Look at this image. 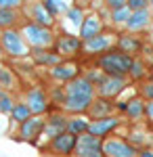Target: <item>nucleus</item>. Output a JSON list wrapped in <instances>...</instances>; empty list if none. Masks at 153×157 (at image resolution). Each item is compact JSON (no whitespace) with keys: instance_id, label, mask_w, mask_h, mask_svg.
<instances>
[{"instance_id":"f257e3e1","label":"nucleus","mask_w":153,"mask_h":157,"mask_svg":"<svg viewBox=\"0 0 153 157\" xmlns=\"http://www.w3.org/2000/svg\"><path fill=\"white\" fill-rule=\"evenodd\" d=\"M92 82L86 78H76L65 86V107L69 111H84L92 105Z\"/></svg>"},{"instance_id":"f03ea898","label":"nucleus","mask_w":153,"mask_h":157,"mask_svg":"<svg viewBox=\"0 0 153 157\" xmlns=\"http://www.w3.org/2000/svg\"><path fill=\"white\" fill-rule=\"evenodd\" d=\"M99 65L103 67V71H107L109 75H118L122 78L124 73L132 71L134 67V59L130 55H124V52H107L99 59Z\"/></svg>"},{"instance_id":"7ed1b4c3","label":"nucleus","mask_w":153,"mask_h":157,"mask_svg":"<svg viewBox=\"0 0 153 157\" xmlns=\"http://www.w3.org/2000/svg\"><path fill=\"white\" fill-rule=\"evenodd\" d=\"M78 157H103V145L92 134H82L76 145Z\"/></svg>"},{"instance_id":"20e7f679","label":"nucleus","mask_w":153,"mask_h":157,"mask_svg":"<svg viewBox=\"0 0 153 157\" xmlns=\"http://www.w3.org/2000/svg\"><path fill=\"white\" fill-rule=\"evenodd\" d=\"M25 36L32 42V46H48L53 42V34L48 32L46 27L36 23H27L25 25Z\"/></svg>"},{"instance_id":"39448f33","label":"nucleus","mask_w":153,"mask_h":157,"mask_svg":"<svg viewBox=\"0 0 153 157\" xmlns=\"http://www.w3.org/2000/svg\"><path fill=\"white\" fill-rule=\"evenodd\" d=\"M103 153H107L109 157H134L136 149L118 138V140H107L103 145Z\"/></svg>"},{"instance_id":"423d86ee","label":"nucleus","mask_w":153,"mask_h":157,"mask_svg":"<svg viewBox=\"0 0 153 157\" xmlns=\"http://www.w3.org/2000/svg\"><path fill=\"white\" fill-rule=\"evenodd\" d=\"M2 46L6 48L9 55H25V44L21 36L17 34V32H13V29H6L4 34H2Z\"/></svg>"},{"instance_id":"0eeeda50","label":"nucleus","mask_w":153,"mask_h":157,"mask_svg":"<svg viewBox=\"0 0 153 157\" xmlns=\"http://www.w3.org/2000/svg\"><path fill=\"white\" fill-rule=\"evenodd\" d=\"M76 145H78V138L71 132H63V134H59V136H55V140H53V151L59 153V155H67V153H71V151L76 149Z\"/></svg>"},{"instance_id":"6e6552de","label":"nucleus","mask_w":153,"mask_h":157,"mask_svg":"<svg viewBox=\"0 0 153 157\" xmlns=\"http://www.w3.org/2000/svg\"><path fill=\"white\" fill-rule=\"evenodd\" d=\"M116 126H118V120L116 117H101V120L88 124V132L99 138V136H105L109 130H113Z\"/></svg>"},{"instance_id":"1a4fd4ad","label":"nucleus","mask_w":153,"mask_h":157,"mask_svg":"<svg viewBox=\"0 0 153 157\" xmlns=\"http://www.w3.org/2000/svg\"><path fill=\"white\" fill-rule=\"evenodd\" d=\"M99 32H101V21H99V17H94V15H90V17H86L82 21V27H80V36L88 42V40H92V38L99 36Z\"/></svg>"},{"instance_id":"9d476101","label":"nucleus","mask_w":153,"mask_h":157,"mask_svg":"<svg viewBox=\"0 0 153 157\" xmlns=\"http://www.w3.org/2000/svg\"><path fill=\"white\" fill-rule=\"evenodd\" d=\"M46 126H44V120H40V117H34V120H27L23 121V128H21V136H23L25 140H34L40 136V132L44 130Z\"/></svg>"},{"instance_id":"9b49d317","label":"nucleus","mask_w":153,"mask_h":157,"mask_svg":"<svg viewBox=\"0 0 153 157\" xmlns=\"http://www.w3.org/2000/svg\"><path fill=\"white\" fill-rule=\"evenodd\" d=\"M122 88H124V80L118 78V75H109L107 80H101L99 92H101L103 97H113V94H118Z\"/></svg>"},{"instance_id":"f8f14e48","label":"nucleus","mask_w":153,"mask_h":157,"mask_svg":"<svg viewBox=\"0 0 153 157\" xmlns=\"http://www.w3.org/2000/svg\"><path fill=\"white\" fill-rule=\"evenodd\" d=\"M27 101H29V111H34V113H42V111H46L48 109V103H46V94L42 92V90H32L29 94H27Z\"/></svg>"},{"instance_id":"ddd939ff","label":"nucleus","mask_w":153,"mask_h":157,"mask_svg":"<svg viewBox=\"0 0 153 157\" xmlns=\"http://www.w3.org/2000/svg\"><path fill=\"white\" fill-rule=\"evenodd\" d=\"M57 48L63 55H73V52H78V48H80V40L73 38V36H63L57 42Z\"/></svg>"},{"instance_id":"4468645a","label":"nucleus","mask_w":153,"mask_h":157,"mask_svg":"<svg viewBox=\"0 0 153 157\" xmlns=\"http://www.w3.org/2000/svg\"><path fill=\"white\" fill-rule=\"evenodd\" d=\"M76 73H78L76 65H57V67L53 69V75H55L57 80H67V82L76 80Z\"/></svg>"},{"instance_id":"2eb2a0df","label":"nucleus","mask_w":153,"mask_h":157,"mask_svg":"<svg viewBox=\"0 0 153 157\" xmlns=\"http://www.w3.org/2000/svg\"><path fill=\"white\" fill-rule=\"evenodd\" d=\"M149 21V11L147 9H141V11H132L128 19V27L130 29H136V27H143V25Z\"/></svg>"},{"instance_id":"dca6fc26","label":"nucleus","mask_w":153,"mask_h":157,"mask_svg":"<svg viewBox=\"0 0 153 157\" xmlns=\"http://www.w3.org/2000/svg\"><path fill=\"white\" fill-rule=\"evenodd\" d=\"M65 128H67V121L63 120V117H53V120H48V126H46V136H59V134L65 132Z\"/></svg>"},{"instance_id":"f3484780","label":"nucleus","mask_w":153,"mask_h":157,"mask_svg":"<svg viewBox=\"0 0 153 157\" xmlns=\"http://www.w3.org/2000/svg\"><path fill=\"white\" fill-rule=\"evenodd\" d=\"M34 17H36V25H42V27H48L53 25V15L44 9V4H38L34 6Z\"/></svg>"},{"instance_id":"a211bd4d","label":"nucleus","mask_w":153,"mask_h":157,"mask_svg":"<svg viewBox=\"0 0 153 157\" xmlns=\"http://www.w3.org/2000/svg\"><path fill=\"white\" fill-rule=\"evenodd\" d=\"M141 48V44H139V40H134V38L130 36H122L120 38V52H136V50Z\"/></svg>"},{"instance_id":"6ab92c4d","label":"nucleus","mask_w":153,"mask_h":157,"mask_svg":"<svg viewBox=\"0 0 153 157\" xmlns=\"http://www.w3.org/2000/svg\"><path fill=\"white\" fill-rule=\"evenodd\" d=\"M86 48L88 50H92V52H103L105 48H109V40H107L105 36H96V38H92V40H88L86 42Z\"/></svg>"},{"instance_id":"aec40b11","label":"nucleus","mask_w":153,"mask_h":157,"mask_svg":"<svg viewBox=\"0 0 153 157\" xmlns=\"http://www.w3.org/2000/svg\"><path fill=\"white\" fill-rule=\"evenodd\" d=\"M111 109H113V105H111V103H107V101H96V103H92V105H90V113H92L94 117H99V120H101V115L109 113Z\"/></svg>"},{"instance_id":"412c9836","label":"nucleus","mask_w":153,"mask_h":157,"mask_svg":"<svg viewBox=\"0 0 153 157\" xmlns=\"http://www.w3.org/2000/svg\"><path fill=\"white\" fill-rule=\"evenodd\" d=\"M29 113H32V111H29V107H27V105H15V107H13V111H11L13 120H15V121H21V124L29 120Z\"/></svg>"},{"instance_id":"4be33fe9","label":"nucleus","mask_w":153,"mask_h":157,"mask_svg":"<svg viewBox=\"0 0 153 157\" xmlns=\"http://www.w3.org/2000/svg\"><path fill=\"white\" fill-rule=\"evenodd\" d=\"M15 13L11 9H0V27H9V25L15 23Z\"/></svg>"},{"instance_id":"5701e85b","label":"nucleus","mask_w":153,"mask_h":157,"mask_svg":"<svg viewBox=\"0 0 153 157\" xmlns=\"http://www.w3.org/2000/svg\"><path fill=\"white\" fill-rule=\"evenodd\" d=\"M126 111H128L132 117H141L143 115V103L139 101V98H134V101H128V107H126Z\"/></svg>"},{"instance_id":"b1692460","label":"nucleus","mask_w":153,"mask_h":157,"mask_svg":"<svg viewBox=\"0 0 153 157\" xmlns=\"http://www.w3.org/2000/svg\"><path fill=\"white\" fill-rule=\"evenodd\" d=\"M67 128H69V132L76 136V134L88 130V121H84V120H71L69 124H67Z\"/></svg>"},{"instance_id":"393cba45","label":"nucleus","mask_w":153,"mask_h":157,"mask_svg":"<svg viewBox=\"0 0 153 157\" xmlns=\"http://www.w3.org/2000/svg\"><path fill=\"white\" fill-rule=\"evenodd\" d=\"M44 9L53 15V13L63 11V9H65V4H63V2H59V0H46V2H44Z\"/></svg>"},{"instance_id":"a878e982","label":"nucleus","mask_w":153,"mask_h":157,"mask_svg":"<svg viewBox=\"0 0 153 157\" xmlns=\"http://www.w3.org/2000/svg\"><path fill=\"white\" fill-rule=\"evenodd\" d=\"M130 15H132L130 9H128V6H124V9H120V11L113 13V19H116V21H124V19H130Z\"/></svg>"},{"instance_id":"bb28decb","label":"nucleus","mask_w":153,"mask_h":157,"mask_svg":"<svg viewBox=\"0 0 153 157\" xmlns=\"http://www.w3.org/2000/svg\"><path fill=\"white\" fill-rule=\"evenodd\" d=\"M80 17H82V11H80V9H71V11H69L71 23H73V25H80V27H82V19H80Z\"/></svg>"},{"instance_id":"cd10ccee","label":"nucleus","mask_w":153,"mask_h":157,"mask_svg":"<svg viewBox=\"0 0 153 157\" xmlns=\"http://www.w3.org/2000/svg\"><path fill=\"white\" fill-rule=\"evenodd\" d=\"M36 59L42 61V63H57V57H48V55H42V50H34Z\"/></svg>"},{"instance_id":"c85d7f7f","label":"nucleus","mask_w":153,"mask_h":157,"mask_svg":"<svg viewBox=\"0 0 153 157\" xmlns=\"http://www.w3.org/2000/svg\"><path fill=\"white\" fill-rule=\"evenodd\" d=\"M0 109L2 111H13V105H11V101L4 97V94H0Z\"/></svg>"},{"instance_id":"c756f323","label":"nucleus","mask_w":153,"mask_h":157,"mask_svg":"<svg viewBox=\"0 0 153 157\" xmlns=\"http://www.w3.org/2000/svg\"><path fill=\"white\" fill-rule=\"evenodd\" d=\"M128 9H132V11H141V9H145V0H130Z\"/></svg>"},{"instance_id":"7c9ffc66","label":"nucleus","mask_w":153,"mask_h":157,"mask_svg":"<svg viewBox=\"0 0 153 157\" xmlns=\"http://www.w3.org/2000/svg\"><path fill=\"white\" fill-rule=\"evenodd\" d=\"M13 6H17V0H0V9H11Z\"/></svg>"},{"instance_id":"2f4dec72","label":"nucleus","mask_w":153,"mask_h":157,"mask_svg":"<svg viewBox=\"0 0 153 157\" xmlns=\"http://www.w3.org/2000/svg\"><path fill=\"white\" fill-rule=\"evenodd\" d=\"M109 6H111L113 11H120V9H124V6H126V2H122V0H111V2H109Z\"/></svg>"},{"instance_id":"473e14b6","label":"nucleus","mask_w":153,"mask_h":157,"mask_svg":"<svg viewBox=\"0 0 153 157\" xmlns=\"http://www.w3.org/2000/svg\"><path fill=\"white\" fill-rule=\"evenodd\" d=\"M0 82H2V84L4 86H11V75H9V73H0Z\"/></svg>"},{"instance_id":"72a5a7b5","label":"nucleus","mask_w":153,"mask_h":157,"mask_svg":"<svg viewBox=\"0 0 153 157\" xmlns=\"http://www.w3.org/2000/svg\"><path fill=\"white\" fill-rule=\"evenodd\" d=\"M143 92H145L147 97H151V98H153V82H151V84H147V86H145V88H143Z\"/></svg>"},{"instance_id":"f704fd0d","label":"nucleus","mask_w":153,"mask_h":157,"mask_svg":"<svg viewBox=\"0 0 153 157\" xmlns=\"http://www.w3.org/2000/svg\"><path fill=\"white\" fill-rule=\"evenodd\" d=\"M145 113H147V117L153 121V103H149V105L145 107Z\"/></svg>"},{"instance_id":"c9c22d12","label":"nucleus","mask_w":153,"mask_h":157,"mask_svg":"<svg viewBox=\"0 0 153 157\" xmlns=\"http://www.w3.org/2000/svg\"><path fill=\"white\" fill-rule=\"evenodd\" d=\"M141 157H153V153H151V151H143Z\"/></svg>"},{"instance_id":"e433bc0d","label":"nucleus","mask_w":153,"mask_h":157,"mask_svg":"<svg viewBox=\"0 0 153 157\" xmlns=\"http://www.w3.org/2000/svg\"><path fill=\"white\" fill-rule=\"evenodd\" d=\"M0 73H2V69H0Z\"/></svg>"}]
</instances>
